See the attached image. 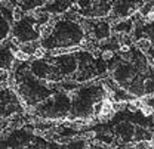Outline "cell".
Here are the masks:
<instances>
[{
	"label": "cell",
	"instance_id": "3",
	"mask_svg": "<svg viewBox=\"0 0 154 149\" xmlns=\"http://www.w3.org/2000/svg\"><path fill=\"white\" fill-rule=\"evenodd\" d=\"M22 18H24V9L19 7V6L12 7V19L19 22V21H22Z\"/></svg>",
	"mask_w": 154,
	"mask_h": 149
},
{
	"label": "cell",
	"instance_id": "2",
	"mask_svg": "<svg viewBox=\"0 0 154 149\" xmlns=\"http://www.w3.org/2000/svg\"><path fill=\"white\" fill-rule=\"evenodd\" d=\"M14 58L19 61V62H28V61H31L33 59V55H28V53H25L24 50H21V49H17V50H14Z\"/></svg>",
	"mask_w": 154,
	"mask_h": 149
},
{
	"label": "cell",
	"instance_id": "4",
	"mask_svg": "<svg viewBox=\"0 0 154 149\" xmlns=\"http://www.w3.org/2000/svg\"><path fill=\"white\" fill-rule=\"evenodd\" d=\"M139 109L142 111V114L145 117H151L153 115V105H141Z\"/></svg>",
	"mask_w": 154,
	"mask_h": 149
},
{
	"label": "cell",
	"instance_id": "1",
	"mask_svg": "<svg viewBox=\"0 0 154 149\" xmlns=\"http://www.w3.org/2000/svg\"><path fill=\"white\" fill-rule=\"evenodd\" d=\"M136 49L142 50V52H148L150 49H153V44H151V38H139L136 40Z\"/></svg>",
	"mask_w": 154,
	"mask_h": 149
},
{
	"label": "cell",
	"instance_id": "5",
	"mask_svg": "<svg viewBox=\"0 0 154 149\" xmlns=\"http://www.w3.org/2000/svg\"><path fill=\"white\" fill-rule=\"evenodd\" d=\"M101 56H102V61H111V59L114 58V52H113L111 49H105V50L101 53Z\"/></svg>",
	"mask_w": 154,
	"mask_h": 149
}]
</instances>
